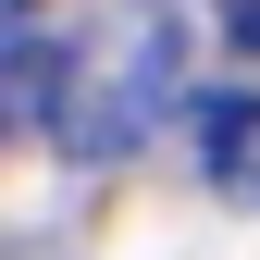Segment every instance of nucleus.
I'll list each match as a JSON object with an SVG mask.
<instances>
[{
  "instance_id": "f257e3e1",
  "label": "nucleus",
  "mask_w": 260,
  "mask_h": 260,
  "mask_svg": "<svg viewBox=\"0 0 260 260\" xmlns=\"http://www.w3.org/2000/svg\"><path fill=\"white\" fill-rule=\"evenodd\" d=\"M186 112V13L174 0H124L100 38L75 50V87H62V161H137L161 124Z\"/></svg>"
},
{
  "instance_id": "f03ea898",
  "label": "nucleus",
  "mask_w": 260,
  "mask_h": 260,
  "mask_svg": "<svg viewBox=\"0 0 260 260\" xmlns=\"http://www.w3.org/2000/svg\"><path fill=\"white\" fill-rule=\"evenodd\" d=\"M62 87H75V50L38 38V25H13V62H0V112L25 124V137H62Z\"/></svg>"
},
{
  "instance_id": "7ed1b4c3",
  "label": "nucleus",
  "mask_w": 260,
  "mask_h": 260,
  "mask_svg": "<svg viewBox=\"0 0 260 260\" xmlns=\"http://www.w3.org/2000/svg\"><path fill=\"white\" fill-rule=\"evenodd\" d=\"M13 13H38V0H13Z\"/></svg>"
},
{
  "instance_id": "20e7f679",
  "label": "nucleus",
  "mask_w": 260,
  "mask_h": 260,
  "mask_svg": "<svg viewBox=\"0 0 260 260\" xmlns=\"http://www.w3.org/2000/svg\"><path fill=\"white\" fill-rule=\"evenodd\" d=\"M223 13H236V0H223Z\"/></svg>"
}]
</instances>
